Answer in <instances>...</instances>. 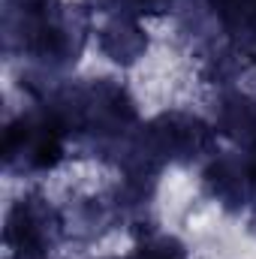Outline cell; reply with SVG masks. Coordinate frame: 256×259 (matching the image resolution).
I'll return each mask as SVG.
<instances>
[{
  "label": "cell",
  "mask_w": 256,
  "mask_h": 259,
  "mask_svg": "<svg viewBox=\"0 0 256 259\" xmlns=\"http://www.w3.org/2000/svg\"><path fill=\"white\" fill-rule=\"evenodd\" d=\"M205 181L211 187V193L229 205H238L244 202L247 196H253V178H250V163H241V160H232V157H217L208 172H205Z\"/></svg>",
  "instance_id": "7a4b0ae2"
},
{
  "label": "cell",
  "mask_w": 256,
  "mask_h": 259,
  "mask_svg": "<svg viewBox=\"0 0 256 259\" xmlns=\"http://www.w3.org/2000/svg\"><path fill=\"white\" fill-rule=\"evenodd\" d=\"M136 259H184V250L172 238H151L139 247Z\"/></svg>",
  "instance_id": "277c9868"
},
{
  "label": "cell",
  "mask_w": 256,
  "mask_h": 259,
  "mask_svg": "<svg viewBox=\"0 0 256 259\" xmlns=\"http://www.w3.org/2000/svg\"><path fill=\"white\" fill-rule=\"evenodd\" d=\"M220 130L235 139L256 142V103L241 94H229L220 106Z\"/></svg>",
  "instance_id": "3957f363"
},
{
  "label": "cell",
  "mask_w": 256,
  "mask_h": 259,
  "mask_svg": "<svg viewBox=\"0 0 256 259\" xmlns=\"http://www.w3.org/2000/svg\"><path fill=\"white\" fill-rule=\"evenodd\" d=\"M97 36H100V49L106 52V58L124 66L136 64L148 49V36L133 15H112L109 24H103Z\"/></svg>",
  "instance_id": "6da1fadb"
}]
</instances>
